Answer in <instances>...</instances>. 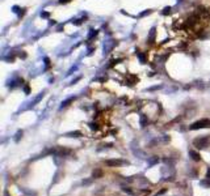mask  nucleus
<instances>
[{"instance_id":"f257e3e1","label":"nucleus","mask_w":210,"mask_h":196,"mask_svg":"<svg viewBox=\"0 0 210 196\" xmlns=\"http://www.w3.org/2000/svg\"><path fill=\"white\" fill-rule=\"evenodd\" d=\"M208 127H210V120H209V119H201V120H197V122H194L193 124L189 127V129L196 131V129L208 128Z\"/></svg>"},{"instance_id":"f03ea898","label":"nucleus","mask_w":210,"mask_h":196,"mask_svg":"<svg viewBox=\"0 0 210 196\" xmlns=\"http://www.w3.org/2000/svg\"><path fill=\"white\" fill-rule=\"evenodd\" d=\"M208 143H209V137H200V139H196L194 140V146H197L198 149H204V148L208 146Z\"/></svg>"},{"instance_id":"7ed1b4c3","label":"nucleus","mask_w":210,"mask_h":196,"mask_svg":"<svg viewBox=\"0 0 210 196\" xmlns=\"http://www.w3.org/2000/svg\"><path fill=\"white\" fill-rule=\"evenodd\" d=\"M105 163L108 165V166H118V165H122L123 162L120 160H109V161H106Z\"/></svg>"},{"instance_id":"20e7f679","label":"nucleus","mask_w":210,"mask_h":196,"mask_svg":"<svg viewBox=\"0 0 210 196\" xmlns=\"http://www.w3.org/2000/svg\"><path fill=\"white\" fill-rule=\"evenodd\" d=\"M189 154H191L192 158H193L194 161H200V160H201V157H200V154H198V153H196L194 150H191V152H189Z\"/></svg>"},{"instance_id":"39448f33","label":"nucleus","mask_w":210,"mask_h":196,"mask_svg":"<svg viewBox=\"0 0 210 196\" xmlns=\"http://www.w3.org/2000/svg\"><path fill=\"white\" fill-rule=\"evenodd\" d=\"M74 99H75V97H74V98H68V99H66L64 102H62V106H61V107H62V109L66 107V106H68V105L71 104V102H74Z\"/></svg>"},{"instance_id":"423d86ee","label":"nucleus","mask_w":210,"mask_h":196,"mask_svg":"<svg viewBox=\"0 0 210 196\" xmlns=\"http://www.w3.org/2000/svg\"><path fill=\"white\" fill-rule=\"evenodd\" d=\"M93 177H95V178H97V177H101V171H100V170H96L95 173H93Z\"/></svg>"},{"instance_id":"0eeeda50","label":"nucleus","mask_w":210,"mask_h":196,"mask_svg":"<svg viewBox=\"0 0 210 196\" xmlns=\"http://www.w3.org/2000/svg\"><path fill=\"white\" fill-rule=\"evenodd\" d=\"M71 0H59V3L61 4H66V3H70Z\"/></svg>"},{"instance_id":"6e6552de","label":"nucleus","mask_w":210,"mask_h":196,"mask_svg":"<svg viewBox=\"0 0 210 196\" xmlns=\"http://www.w3.org/2000/svg\"><path fill=\"white\" fill-rule=\"evenodd\" d=\"M206 177L210 178V169H209V171H208V174H206Z\"/></svg>"}]
</instances>
